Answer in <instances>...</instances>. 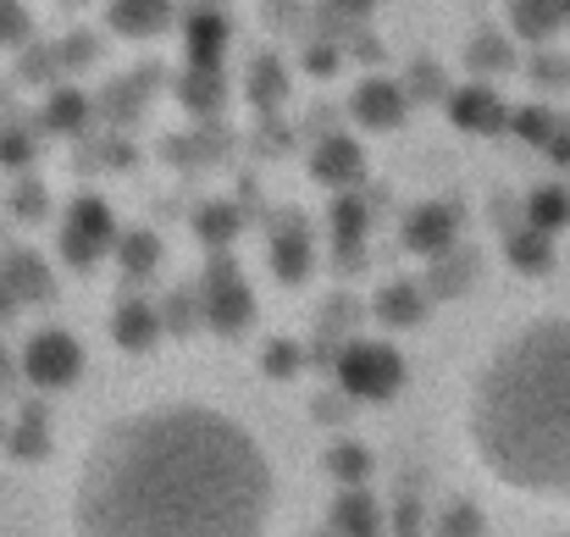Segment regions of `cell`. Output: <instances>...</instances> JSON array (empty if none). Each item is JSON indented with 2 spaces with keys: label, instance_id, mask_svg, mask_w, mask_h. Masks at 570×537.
Returning <instances> with one entry per match:
<instances>
[{
  "label": "cell",
  "instance_id": "obj_33",
  "mask_svg": "<svg viewBox=\"0 0 570 537\" xmlns=\"http://www.w3.org/2000/svg\"><path fill=\"white\" fill-rule=\"evenodd\" d=\"M161 316H167V328H173V333H189V328H199V316H205V311H199V300H189V294H173V300L161 305Z\"/></svg>",
  "mask_w": 570,
  "mask_h": 537
},
{
  "label": "cell",
  "instance_id": "obj_37",
  "mask_svg": "<svg viewBox=\"0 0 570 537\" xmlns=\"http://www.w3.org/2000/svg\"><path fill=\"white\" fill-rule=\"evenodd\" d=\"M305 67H311V72H322V78H327V72H333V67H338V50H333V45H311V50H305Z\"/></svg>",
  "mask_w": 570,
  "mask_h": 537
},
{
  "label": "cell",
  "instance_id": "obj_7",
  "mask_svg": "<svg viewBox=\"0 0 570 537\" xmlns=\"http://www.w3.org/2000/svg\"><path fill=\"white\" fill-rule=\"evenodd\" d=\"M454 233H460V205H443V199H426V205H415L410 216H404V250L410 255H443L449 244H454Z\"/></svg>",
  "mask_w": 570,
  "mask_h": 537
},
{
  "label": "cell",
  "instance_id": "obj_20",
  "mask_svg": "<svg viewBox=\"0 0 570 537\" xmlns=\"http://www.w3.org/2000/svg\"><path fill=\"white\" fill-rule=\"evenodd\" d=\"M117 261H122V272L128 277H150L156 266H161V238L156 233H122V244H117Z\"/></svg>",
  "mask_w": 570,
  "mask_h": 537
},
{
  "label": "cell",
  "instance_id": "obj_15",
  "mask_svg": "<svg viewBox=\"0 0 570 537\" xmlns=\"http://www.w3.org/2000/svg\"><path fill=\"white\" fill-rule=\"evenodd\" d=\"M222 45H227V22H222L216 11H194L189 17V67L222 72Z\"/></svg>",
  "mask_w": 570,
  "mask_h": 537
},
{
  "label": "cell",
  "instance_id": "obj_29",
  "mask_svg": "<svg viewBox=\"0 0 570 537\" xmlns=\"http://www.w3.org/2000/svg\"><path fill=\"white\" fill-rule=\"evenodd\" d=\"M283 84H288V78H283L277 56H261V61H255V72H249V95H255L261 106H272V100L283 95Z\"/></svg>",
  "mask_w": 570,
  "mask_h": 537
},
{
  "label": "cell",
  "instance_id": "obj_6",
  "mask_svg": "<svg viewBox=\"0 0 570 537\" xmlns=\"http://www.w3.org/2000/svg\"><path fill=\"white\" fill-rule=\"evenodd\" d=\"M78 371H83V350H78L72 333L45 328V333L28 339V350H22V377H28L33 388H72Z\"/></svg>",
  "mask_w": 570,
  "mask_h": 537
},
{
  "label": "cell",
  "instance_id": "obj_25",
  "mask_svg": "<svg viewBox=\"0 0 570 537\" xmlns=\"http://www.w3.org/2000/svg\"><path fill=\"white\" fill-rule=\"evenodd\" d=\"M570 216V199L560 188H538L532 199H527V227H543V233H554V227H566Z\"/></svg>",
  "mask_w": 570,
  "mask_h": 537
},
{
  "label": "cell",
  "instance_id": "obj_36",
  "mask_svg": "<svg viewBox=\"0 0 570 537\" xmlns=\"http://www.w3.org/2000/svg\"><path fill=\"white\" fill-rule=\"evenodd\" d=\"M515 134H527V139L543 145V134H554V123H549L543 111H521V117H515Z\"/></svg>",
  "mask_w": 570,
  "mask_h": 537
},
{
  "label": "cell",
  "instance_id": "obj_28",
  "mask_svg": "<svg viewBox=\"0 0 570 537\" xmlns=\"http://www.w3.org/2000/svg\"><path fill=\"white\" fill-rule=\"evenodd\" d=\"M432 537H482V516H476V505H449V510L438 516Z\"/></svg>",
  "mask_w": 570,
  "mask_h": 537
},
{
  "label": "cell",
  "instance_id": "obj_34",
  "mask_svg": "<svg viewBox=\"0 0 570 537\" xmlns=\"http://www.w3.org/2000/svg\"><path fill=\"white\" fill-rule=\"evenodd\" d=\"M28 39V11L17 0H0V45H22Z\"/></svg>",
  "mask_w": 570,
  "mask_h": 537
},
{
  "label": "cell",
  "instance_id": "obj_42",
  "mask_svg": "<svg viewBox=\"0 0 570 537\" xmlns=\"http://www.w3.org/2000/svg\"><path fill=\"white\" fill-rule=\"evenodd\" d=\"M560 6H566V17H570V0H560Z\"/></svg>",
  "mask_w": 570,
  "mask_h": 537
},
{
  "label": "cell",
  "instance_id": "obj_18",
  "mask_svg": "<svg viewBox=\"0 0 570 537\" xmlns=\"http://www.w3.org/2000/svg\"><path fill=\"white\" fill-rule=\"evenodd\" d=\"M377 316L387 328H415V322L426 316V289H415V283H387L377 294Z\"/></svg>",
  "mask_w": 570,
  "mask_h": 537
},
{
  "label": "cell",
  "instance_id": "obj_21",
  "mask_svg": "<svg viewBox=\"0 0 570 537\" xmlns=\"http://www.w3.org/2000/svg\"><path fill=\"white\" fill-rule=\"evenodd\" d=\"M510 17H515V28H521L527 39H543V33H554V28H560L566 6H560V0H515V6H510Z\"/></svg>",
  "mask_w": 570,
  "mask_h": 537
},
{
  "label": "cell",
  "instance_id": "obj_39",
  "mask_svg": "<svg viewBox=\"0 0 570 537\" xmlns=\"http://www.w3.org/2000/svg\"><path fill=\"white\" fill-rule=\"evenodd\" d=\"M333 11H344V17H361V11H372V0H333Z\"/></svg>",
  "mask_w": 570,
  "mask_h": 537
},
{
  "label": "cell",
  "instance_id": "obj_3",
  "mask_svg": "<svg viewBox=\"0 0 570 537\" xmlns=\"http://www.w3.org/2000/svg\"><path fill=\"white\" fill-rule=\"evenodd\" d=\"M333 365H338V388H344L350 399H366V404L393 399V393H399V382H404V360H399V350H387V344H366V339L344 344Z\"/></svg>",
  "mask_w": 570,
  "mask_h": 537
},
{
  "label": "cell",
  "instance_id": "obj_12",
  "mask_svg": "<svg viewBox=\"0 0 570 537\" xmlns=\"http://www.w3.org/2000/svg\"><path fill=\"white\" fill-rule=\"evenodd\" d=\"M311 173H316L322 183L350 188V183H361V173H366V156H361V145H355V139L327 134V139L316 145V156H311Z\"/></svg>",
  "mask_w": 570,
  "mask_h": 537
},
{
  "label": "cell",
  "instance_id": "obj_10",
  "mask_svg": "<svg viewBox=\"0 0 570 537\" xmlns=\"http://www.w3.org/2000/svg\"><path fill=\"white\" fill-rule=\"evenodd\" d=\"M350 111H355L366 128H399L404 111H410V95H404L399 84H387V78H366V84L355 89Z\"/></svg>",
  "mask_w": 570,
  "mask_h": 537
},
{
  "label": "cell",
  "instance_id": "obj_23",
  "mask_svg": "<svg viewBox=\"0 0 570 537\" xmlns=\"http://www.w3.org/2000/svg\"><path fill=\"white\" fill-rule=\"evenodd\" d=\"M549 255H554V250H549V233H543V227H515V233H510V261H515L521 272H543Z\"/></svg>",
  "mask_w": 570,
  "mask_h": 537
},
{
  "label": "cell",
  "instance_id": "obj_41",
  "mask_svg": "<svg viewBox=\"0 0 570 537\" xmlns=\"http://www.w3.org/2000/svg\"><path fill=\"white\" fill-rule=\"evenodd\" d=\"M11 382V355H6V344H0V388Z\"/></svg>",
  "mask_w": 570,
  "mask_h": 537
},
{
  "label": "cell",
  "instance_id": "obj_38",
  "mask_svg": "<svg viewBox=\"0 0 570 537\" xmlns=\"http://www.w3.org/2000/svg\"><path fill=\"white\" fill-rule=\"evenodd\" d=\"M17 211H22V216H33V211H39V188H33V183H22V194H17Z\"/></svg>",
  "mask_w": 570,
  "mask_h": 537
},
{
  "label": "cell",
  "instance_id": "obj_2",
  "mask_svg": "<svg viewBox=\"0 0 570 537\" xmlns=\"http://www.w3.org/2000/svg\"><path fill=\"white\" fill-rule=\"evenodd\" d=\"M471 449L493 482L527 499H570V316L521 322L471 382Z\"/></svg>",
  "mask_w": 570,
  "mask_h": 537
},
{
  "label": "cell",
  "instance_id": "obj_27",
  "mask_svg": "<svg viewBox=\"0 0 570 537\" xmlns=\"http://www.w3.org/2000/svg\"><path fill=\"white\" fill-rule=\"evenodd\" d=\"M333 227H338V244L355 250L361 233H366V199H361V194H344V199L333 205Z\"/></svg>",
  "mask_w": 570,
  "mask_h": 537
},
{
  "label": "cell",
  "instance_id": "obj_24",
  "mask_svg": "<svg viewBox=\"0 0 570 537\" xmlns=\"http://www.w3.org/2000/svg\"><path fill=\"white\" fill-rule=\"evenodd\" d=\"M178 89H184V106L199 111V117H210V111L222 106V72H199V67H189Z\"/></svg>",
  "mask_w": 570,
  "mask_h": 537
},
{
  "label": "cell",
  "instance_id": "obj_17",
  "mask_svg": "<svg viewBox=\"0 0 570 537\" xmlns=\"http://www.w3.org/2000/svg\"><path fill=\"white\" fill-rule=\"evenodd\" d=\"M6 443H11L17 460H39V455L50 449V438H45V404H22V410L6 421Z\"/></svg>",
  "mask_w": 570,
  "mask_h": 537
},
{
  "label": "cell",
  "instance_id": "obj_35",
  "mask_svg": "<svg viewBox=\"0 0 570 537\" xmlns=\"http://www.w3.org/2000/svg\"><path fill=\"white\" fill-rule=\"evenodd\" d=\"M387 537H426V527H421V505H415V499H399Z\"/></svg>",
  "mask_w": 570,
  "mask_h": 537
},
{
  "label": "cell",
  "instance_id": "obj_32",
  "mask_svg": "<svg viewBox=\"0 0 570 537\" xmlns=\"http://www.w3.org/2000/svg\"><path fill=\"white\" fill-rule=\"evenodd\" d=\"M28 162H33L28 128H0V167H28Z\"/></svg>",
  "mask_w": 570,
  "mask_h": 537
},
{
  "label": "cell",
  "instance_id": "obj_43",
  "mask_svg": "<svg viewBox=\"0 0 570 537\" xmlns=\"http://www.w3.org/2000/svg\"><path fill=\"white\" fill-rule=\"evenodd\" d=\"M0 432H6V421H0Z\"/></svg>",
  "mask_w": 570,
  "mask_h": 537
},
{
  "label": "cell",
  "instance_id": "obj_4",
  "mask_svg": "<svg viewBox=\"0 0 570 537\" xmlns=\"http://www.w3.org/2000/svg\"><path fill=\"white\" fill-rule=\"evenodd\" d=\"M199 311H205V328H216V333H244V328L255 322V294H249V283H244L238 261L216 255V261L205 266Z\"/></svg>",
  "mask_w": 570,
  "mask_h": 537
},
{
  "label": "cell",
  "instance_id": "obj_40",
  "mask_svg": "<svg viewBox=\"0 0 570 537\" xmlns=\"http://www.w3.org/2000/svg\"><path fill=\"white\" fill-rule=\"evenodd\" d=\"M67 61H89V39H72L67 45Z\"/></svg>",
  "mask_w": 570,
  "mask_h": 537
},
{
  "label": "cell",
  "instance_id": "obj_16",
  "mask_svg": "<svg viewBox=\"0 0 570 537\" xmlns=\"http://www.w3.org/2000/svg\"><path fill=\"white\" fill-rule=\"evenodd\" d=\"M272 266H277L283 283H305V272H311V238H305L299 222H283L272 233Z\"/></svg>",
  "mask_w": 570,
  "mask_h": 537
},
{
  "label": "cell",
  "instance_id": "obj_26",
  "mask_svg": "<svg viewBox=\"0 0 570 537\" xmlns=\"http://www.w3.org/2000/svg\"><path fill=\"white\" fill-rule=\"evenodd\" d=\"M83 117H89V100L78 89H56L50 106H45V128H56V134H72Z\"/></svg>",
  "mask_w": 570,
  "mask_h": 537
},
{
  "label": "cell",
  "instance_id": "obj_22",
  "mask_svg": "<svg viewBox=\"0 0 570 537\" xmlns=\"http://www.w3.org/2000/svg\"><path fill=\"white\" fill-rule=\"evenodd\" d=\"M327 471H333L344 488H366V477H372V455H366L361 443H333V449H327Z\"/></svg>",
  "mask_w": 570,
  "mask_h": 537
},
{
  "label": "cell",
  "instance_id": "obj_9",
  "mask_svg": "<svg viewBox=\"0 0 570 537\" xmlns=\"http://www.w3.org/2000/svg\"><path fill=\"white\" fill-rule=\"evenodd\" d=\"M449 117H454V128H465V134H499L504 123H515V117L499 106V95L482 89V84L454 89V95H449Z\"/></svg>",
  "mask_w": 570,
  "mask_h": 537
},
{
  "label": "cell",
  "instance_id": "obj_5",
  "mask_svg": "<svg viewBox=\"0 0 570 537\" xmlns=\"http://www.w3.org/2000/svg\"><path fill=\"white\" fill-rule=\"evenodd\" d=\"M122 238H117V216H111V205H100L95 194H83V199H72V211H67V222H61V261L67 266H95L106 250H117Z\"/></svg>",
  "mask_w": 570,
  "mask_h": 537
},
{
  "label": "cell",
  "instance_id": "obj_19",
  "mask_svg": "<svg viewBox=\"0 0 570 537\" xmlns=\"http://www.w3.org/2000/svg\"><path fill=\"white\" fill-rule=\"evenodd\" d=\"M238 222H244V216H238V205H227V199H216V205H199V216H194L199 238H205L216 255H222V250L238 238Z\"/></svg>",
  "mask_w": 570,
  "mask_h": 537
},
{
  "label": "cell",
  "instance_id": "obj_11",
  "mask_svg": "<svg viewBox=\"0 0 570 537\" xmlns=\"http://www.w3.org/2000/svg\"><path fill=\"white\" fill-rule=\"evenodd\" d=\"M111 333H117V344L122 350H150L161 333H167V316H161V305H150V300H122L117 305V322H111Z\"/></svg>",
  "mask_w": 570,
  "mask_h": 537
},
{
  "label": "cell",
  "instance_id": "obj_13",
  "mask_svg": "<svg viewBox=\"0 0 570 537\" xmlns=\"http://www.w3.org/2000/svg\"><path fill=\"white\" fill-rule=\"evenodd\" d=\"M333 537H387V521L366 488H344V499L333 510Z\"/></svg>",
  "mask_w": 570,
  "mask_h": 537
},
{
  "label": "cell",
  "instance_id": "obj_1",
  "mask_svg": "<svg viewBox=\"0 0 570 537\" xmlns=\"http://www.w3.org/2000/svg\"><path fill=\"white\" fill-rule=\"evenodd\" d=\"M277 505L261 443L205 404L111 421L72 488V537H266Z\"/></svg>",
  "mask_w": 570,
  "mask_h": 537
},
{
  "label": "cell",
  "instance_id": "obj_30",
  "mask_svg": "<svg viewBox=\"0 0 570 537\" xmlns=\"http://www.w3.org/2000/svg\"><path fill=\"white\" fill-rule=\"evenodd\" d=\"M261 365H266V377H294V371L305 365V350H299V344H288V339H272V344H266V355H261Z\"/></svg>",
  "mask_w": 570,
  "mask_h": 537
},
{
  "label": "cell",
  "instance_id": "obj_14",
  "mask_svg": "<svg viewBox=\"0 0 570 537\" xmlns=\"http://www.w3.org/2000/svg\"><path fill=\"white\" fill-rule=\"evenodd\" d=\"M173 22V0H111V28L128 39H156Z\"/></svg>",
  "mask_w": 570,
  "mask_h": 537
},
{
  "label": "cell",
  "instance_id": "obj_8",
  "mask_svg": "<svg viewBox=\"0 0 570 537\" xmlns=\"http://www.w3.org/2000/svg\"><path fill=\"white\" fill-rule=\"evenodd\" d=\"M50 289H56V277L45 272V261L33 250H11L0 261V305H39V300H50Z\"/></svg>",
  "mask_w": 570,
  "mask_h": 537
},
{
  "label": "cell",
  "instance_id": "obj_31",
  "mask_svg": "<svg viewBox=\"0 0 570 537\" xmlns=\"http://www.w3.org/2000/svg\"><path fill=\"white\" fill-rule=\"evenodd\" d=\"M471 67H482V72L499 67V72H504V67H510V45H504L499 33H482V39L471 45Z\"/></svg>",
  "mask_w": 570,
  "mask_h": 537
}]
</instances>
